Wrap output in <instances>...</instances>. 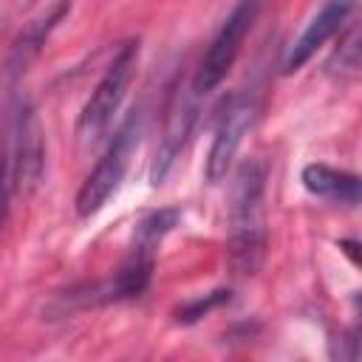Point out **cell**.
<instances>
[{"label":"cell","instance_id":"obj_1","mask_svg":"<svg viewBox=\"0 0 362 362\" xmlns=\"http://www.w3.org/2000/svg\"><path fill=\"white\" fill-rule=\"evenodd\" d=\"M266 257V170L246 161L232 187L229 204V263L235 274L249 277Z\"/></svg>","mask_w":362,"mask_h":362},{"label":"cell","instance_id":"obj_2","mask_svg":"<svg viewBox=\"0 0 362 362\" xmlns=\"http://www.w3.org/2000/svg\"><path fill=\"white\" fill-rule=\"evenodd\" d=\"M144 130V107H133L127 113V119L119 124V130L113 133L105 156L99 158V164L93 167V173L85 178V184L76 192V215L79 218H90L96 215L107 198L119 189L127 167H130V156L141 139Z\"/></svg>","mask_w":362,"mask_h":362},{"label":"cell","instance_id":"obj_3","mask_svg":"<svg viewBox=\"0 0 362 362\" xmlns=\"http://www.w3.org/2000/svg\"><path fill=\"white\" fill-rule=\"evenodd\" d=\"M136 65H139V40H127L110 59L107 71L96 82L90 99L85 102V107L76 119V139L82 147L96 144L107 133L116 110L122 107V99H124L130 82H133Z\"/></svg>","mask_w":362,"mask_h":362},{"label":"cell","instance_id":"obj_4","mask_svg":"<svg viewBox=\"0 0 362 362\" xmlns=\"http://www.w3.org/2000/svg\"><path fill=\"white\" fill-rule=\"evenodd\" d=\"M255 17H257V0H240L229 11V17L223 20L218 34L212 37V42H209V48H206L204 59L198 62V71L189 82L195 96H206L223 82V76L229 74V68L235 65V59L243 48V40L249 37V31L255 25Z\"/></svg>","mask_w":362,"mask_h":362},{"label":"cell","instance_id":"obj_5","mask_svg":"<svg viewBox=\"0 0 362 362\" xmlns=\"http://www.w3.org/2000/svg\"><path fill=\"white\" fill-rule=\"evenodd\" d=\"M255 113H257V96L252 90H238L226 99L223 113H221L218 127H215L209 156H206V167H204L206 181L215 184L226 175V170L232 167V161L240 150V141H243L246 130L255 122Z\"/></svg>","mask_w":362,"mask_h":362},{"label":"cell","instance_id":"obj_6","mask_svg":"<svg viewBox=\"0 0 362 362\" xmlns=\"http://www.w3.org/2000/svg\"><path fill=\"white\" fill-rule=\"evenodd\" d=\"M195 93L192 88L189 90H173L170 96V105H167V122H164V136H161V144L156 150V161H153V170H150V178L153 184H161L167 178V173L173 170L175 158L181 156L189 133H192V124H195V113H198V105H195Z\"/></svg>","mask_w":362,"mask_h":362},{"label":"cell","instance_id":"obj_7","mask_svg":"<svg viewBox=\"0 0 362 362\" xmlns=\"http://www.w3.org/2000/svg\"><path fill=\"white\" fill-rule=\"evenodd\" d=\"M356 0H325L320 6V11L308 20V25L303 28V34L294 40V45L288 48L286 54V62H283V74H294L300 71L351 17Z\"/></svg>","mask_w":362,"mask_h":362},{"label":"cell","instance_id":"obj_8","mask_svg":"<svg viewBox=\"0 0 362 362\" xmlns=\"http://www.w3.org/2000/svg\"><path fill=\"white\" fill-rule=\"evenodd\" d=\"M300 181L317 198L339 201L348 206L359 204V178L354 173H345V170H337L328 164H308V167H303Z\"/></svg>","mask_w":362,"mask_h":362},{"label":"cell","instance_id":"obj_9","mask_svg":"<svg viewBox=\"0 0 362 362\" xmlns=\"http://www.w3.org/2000/svg\"><path fill=\"white\" fill-rule=\"evenodd\" d=\"M153 274V246L139 240L133 246V255L122 263V269L116 272L113 283H110V297L113 300H127V297H139Z\"/></svg>","mask_w":362,"mask_h":362},{"label":"cell","instance_id":"obj_10","mask_svg":"<svg viewBox=\"0 0 362 362\" xmlns=\"http://www.w3.org/2000/svg\"><path fill=\"white\" fill-rule=\"evenodd\" d=\"M42 164V144H40V127L28 107L17 116V184H37Z\"/></svg>","mask_w":362,"mask_h":362},{"label":"cell","instance_id":"obj_11","mask_svg":"<svg viewBox=\"0 0 362 362\" xmlns=\"http://www.w3.org/2000/svg\"><path fill=\"white\" fill-rule=\"evenodd\" d=\"M226 300H229V291H223V288L209 291V294H204V297H195V300L184 303V305L175 311V320H178V322H184V325H192V322H198L201 317H206L212 308L223 305Z\"/></svg>","mask_w":362,"mask_h":362},{"label":"cell","instance_id":"obj_12","mask_svg":"<svg viewBox=\"0 0 362 362\" xmlns=\"http://www.w3.org/2000/svg\"><path fill=\"white\" fill-rule=\"evenodd\" d=\"M6 201H8V181H6V161L0 156V223L6 218Z\"/></svg>","mask_w":362,"mask_h":362}]
</instances>
